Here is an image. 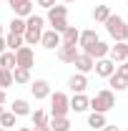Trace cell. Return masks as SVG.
<instances>
[{"instance_id":"cell-1","label":"cell","mask_w":128,"mask_h":131,"mask_svg":"<svg viewBox=\"0 0 128 131\" xmlns=\"http://www.w3.org/2000/svg\"><path fill=\"white\" fill-rule=\"evenodd\" d=\"M103 25H106L108 35H111L116 43H126V40H128V23L121 15H113V13H111V18H108Z\"/></svg>"},{"instance_id":"cell-2","label":"cell","mask_w":128,"mask_h":131,"mask_svg":"<svg viewBox=\"0 0 128 131\" xmlns=\"http://www.w3.org/2000/svg\"><path fill=\"white\" fill-rule=\"evenodd\" d=\"M113 106H116V96L111 88H103L91 98V111H96V114H108Z\"/></svg>"},{"instance_id":"cell-3","label":"cell","mask_w":128,"mask_h":131,"mask_svg":"<svg viewBox=\"0 0 128 131\" xmlns=\"http://www.w3.org/2000/svg\"><path fill=\"white\" fill-rule=\"evenodd\" d=\"M68 111H70V98L65 96L63 91H55V93H50V118L68 116Z\"/></svg>"},{"instance_id":"cell-4","label":"cell","mask_w":128,"mask_h":131,"mask_svg":"<svg viewBox=\"0 0 128 131\" xmlns=\"http://www.w3.org/2000/svg\"><path fill=\"white\" fill-rule=\"evenodd\" d=\"M15 66H20V68H33L35 66V53H33L30 46H23V48L15 50Z\"/></svg>"},{"instance_id":"cell-5","label":"cell","mask_w":128,"mask_h":131,"mask_svg":"<svg viewBox=\"0 0 128 131\" xmlns=\"http://www.w3.org/2000/svg\"><path fill=\"white\" fill-rule=\"evenodd\" d=\"M30 93L35 101H43V98L50 96V83L45 78H38V81H30Z\"/></svg>"},{"instance_id":"cell-6","label":"cell","mask_w":128,"mask_h":131,"mask_svg":"<svg viewBox=\"0 0 128 131\" xmlns=\"http://www.w3.org/2000/svg\"><path fill=\"white\" fill-rule=\"evenodd\" d=\"M8 5H10L13 15H18V18L33 15V3H30V0H8Z\"/></svg>"},{"instance_id":"cell-7","label":"cell","mask_w":128,"mask_h":131,"mask_svg":"<svg viewBox=\"0 0 128 131\" xmlns=\"http://www.w3.org/2000/svg\"><path fill=\"white\" fill-rule=\"evenodd\" d=\"M93 71H96L100 78H108V76H113V73H116V63H113L111 58H98L96 66H93Z\"/></svg>"},{"instance_id":"cell-8","label":"cell","mask_w":128,"mask_h":131,"mask_svg":"<svg viewBox=\"0 0 128 131\" xmlns=\"http://www.w3.org/2000/svg\"><path fill=\"white\" fill-rule=\"evenodd\" d=\"M40 46L48 50H55L58 46H60V33H55L53 28L50 30H43V35H40Z\"/></svg>"},{"instance_id":"cell-9","label":"cell","mask_w":128,"mask_h":131,"mask_svg":"<svg viewBox=\"0 0 128 131\" xmlns=\"http://www.w3.org/2000/svg\"><path fill=\"white\" fill-rule=\"evenodd\" d=\"M73 66L78 68V73H85V76H88V73L93 71V66H96V61H93V58H91L88 53H83V50H80V53H78V58L73 61Z\"/></svg>"},{"instance_id":"cell-10","label":"cell","mask_w":128,"mask_h":131,"mask_svg":"<svg viewBox=\"0 0 128 131\" xmlns=\"http://www.w3.org/2000/svg\"><path fill=\"white\" fill-rule=\"evenodd\" d=\"M58 58H60V61H63V63H73V61H75V58H78V46H65V43H60V46H58Z\"/></svg>"},{"instance_id":"cell-11","label":"cell","mask_w":128,"mask_h":131,"mask_svg":"<svg viewBox=\"0 0 128 131\" xmlns=\"http://www.w3.org/2000/svg\"><path fill=\"white\" fill-rule=\"evenodd\" d=\"M108 58H111L113 63H123V61H128V43H116V46H111Z\"/></svg>"},{"instance_id":"cell-12","label":"cell","mask_w":128,"mask_h":131,"mask_svg":"<svg viewBox=\"0 0 128 131\" xmlns=\"http://www.w3.org/2000/svg\"><path fill=\"white\" fill-rule=\"evenodd\" d=\"M88 108H91V98L85 96V93H73V98H70V111L83 114V111H88Z\"/></svg>"},{"instance_id":"cell-13","label":"cell","mask_w":128,"mask_h":131,"mask_svg":"<svg viewBox=\"0 0 128 131\" xmlns=\"http://www.w3.org/2000/svg\"><path fill=\"white\" fill-rule=\"evenodd\" d=\"M68 86H70L73 93H85V88H88V76H85V73H73L70 81H68Z\"/></svg>"},{"instance_id":"cell-14","label":"cell","mask_w":128,"mask_h":131,"mask_svg":"<svg viewBox=\"0 0 128 131\" xmlns=\"http://www.w3.org/2000/svg\"><path fill=\"white\" fill-rule=\"evenodd\" d=\"M108 50H111V46H108V43H103V40H96L91 48L83 50V53H88L93 61H98V58H108Z\"/></svg>"},{"instance_id":"cell-15","label":"cell","mask_w":128,"mask_h":131,"mask_svg":"<svg viewBox=\"0 0 128 131\" xmlns=\"http://www.w3.org/2000/svg\"><path fill=\"white\" fill-rule=\"evenodd\" d=\"M78 38H80V30L75 25H68L60 33V43H65V46H78Z\"/></svg>"},{"instance_id":"cell-16","label":"cell","mask_w":128,"mask_h":131,"mask_svg":"<svg viewBox=\"0 0 128 131\" xmlns=\"http://www.w3.org/2000/svg\"><path fill=\"white\" fill-rule=\"evenodd\" d=\"M10 111L15 116H30V103H28L25 98H15V101L10 103Z\"/></svg>"},{"instance_id":"cell-17","label":"cell","mask_w":128,"mask_h":131,"mask_svg":"<svg viewBox=\"0 0 128 131\" xmlns=\"http://www.w3.org/2000/svg\"><path fill=\"white\" fill-rule=\"evenodd\" d=\"M13 83H18V86L30 83V68H20V66H15V68H13Z\"/></svg>"},{"instance_id":"cell-18","label":"cell","mask_w":128,"mask_h":131,"mask_svg":"<svg viewBox=\"0 0 128 131\" xmlns=\"http://www.w3.org/2000/svg\"><path fill=\"white\" fill-rule=\"evenodd\" d=\"M96 40H98V33H96V30H80L78 46H80L83 50H88L91 46H93V43H96Z\"/></svg>"},{"instance_id":"cell-19","label":"cell","mask_w":128,"mask_h":131,"mask_svg":"<svg viewBox=\"0 0 128 131\" xmlns=\"http://www.w3.org/2000/svg\"><path fill=\"white\" fill-rule=\"evenodd\" d=\"M50 131H70V118L68 116H58V118H50L48 121Z\"/></svg>"},{"instance_id":"cell-20","label":"cell","mask_w":128,"mask_h":131,"mask_svg":"<svg viewBox=\"0 0 128 131\" xmlns=\"http://www.w3.org/2000/svg\"><path fill=\"white\" fill-rule=\"evenodd\" d=\"M30 121H33V126H48L50 116L43 108H35V111H30Z\"/></svg>"},{"instance_id":"cell-21","label":"cell","mask_w":128,"mask_h":131,"mask_svg":"<svg viewBox=\"0 0 128 131\" xmlns=\"http://www.w3.org/2000/svg\"><path fill=\"white\" fill-rule=\"evenodd\" d=\"M5 46H8V50H13V53H15L18 48H23V46H25V40H23V35L8 33V35H5Z\"/></svg>"},{"instance_id":"cell-22","label":"cell","mask_w":128,"mask_h":131,"mask_svg":"<svg viewBox=\"0 0 128 131\" xmlns=\"http://www.w3.org/2000/svg\"><path fill=\"white\" fill-rule=\"evenodd\" d=\"M108 121H106V114H96V111H91L88 114V126L91 129H103Z\"/></svg>"},{"instance_id":"cell-23","label":"cell","mask_w":128,"mask_h":131,"mask_svg":"<svg viewBox=\"0 0 128 131\" xmlns=\"http://www.w3.org/2000/svg\"><path fill=\"white\" fill-rule=\"evenodd\" d=\"M108 18H111V8L108 5H96L93 8V20L96 23H106Z\"/></svg>"},{"instance_id":"cell-24","label":"cell","mask_w":128,"mask_h":131,"mask_svg":"<svg viewBox=\"0 0 128 131\" xmlns=\"http://www.w3.org/2000/svg\"><path fill=\"white\" fill-rule=\"evenodd\" d=\"M8 28H10V33H15V35H23L25 33V18H18V15H13V20L8 23Z\"/></svg>"},{"instance_id":"cell-25","label":"cell","mask_w":128,"mask_h":131,"mask_svg":"<svg viewBox=\"0 0 128 131\" xmlns=\"http://www.w3.org/2000/svg\"><path fill=\"white\" fill-rule=\"evenodd\" d=\"M0 68H5V71H13V68H15V53H13V50L0 53Z\"/></svg>"},{"instance_id":"cell-26","label":"cell","mask_w":128,"mask_h":131,"mask_svg":"<svg viewBox=\"0 0 128 131\" xmlns=\"http://www.w3.org/2000/svg\"><path fill=\"white\" fill-rule=\"evenodd\" d=\"M40 35H43V30L25 28V33H23V40H25V46H35V43H40Z\"/></svg>"},{"instance_id":"cell-27","label":"cell","mask_w":128,"mask_h":131,"mask_svg":"<svg viewBox=\"0 0 128 131\" xmlns=\"http://www.w3.org/2000/svg\"><path fill=\"white\" fill-rule=\"evenodd\" d=\"M108 83H111V91H126L128 88V81L126 78H121V76H108Z\"/></svg>"},{"instance_id":"cell-28","label":"cell","mask_w":128,"mask_h":131,"mask_svg":"<svg viewBox=\"0 0 128 131\" xmlns=\"http://www.w3.org/2000/svg\"><path fill=\"white\" fill-rule=\"evenodd\" d=\"M15 118H18V116L13 114V111H5V114L0 116V126H3L5 131H8V129H13V126H15Z\"/></svg>"},{"instance_id":"cell-29","label":"cell","mask_w":128,"mask_h":131,"mask_svg":"<svg viewBox=\"0 0 128 131\" xmlns=\"http://www.w3.org/2000/svg\"><path fill=\"white\" fill-rule=\"evenodd\" d=\"M13 86V71H5V68H0V88H10Z\"/></svg>"},{"instance_id":"cell-30","label":"cell","mask_w":128,"mask_h":131,"mask_svg":"<svg viewBox=\"0 0 128 131\" xmlns=\"http://www.w3.org/2000/svg\"><path fill=\"white\" fill-rule=\"evenodd\" d=\"M48 23H50V28L55 33H63L65 28H68V18H50Z\"/></svg>"},{"instance_id":"cell-31","label":"cell","mask_w":128,"mask_h":131,"mask_svg":"<svg viewBox=\"0 0 128 131\" xmlns=\"http://www.w3.org/2000/svg\"><path fill=\"white\" fill-rule=\"evenodd\" d=\"M50 18H68V8L65 5H53L48 10V20Z\"/></svg>"},{"instance_id":"cell-32","label":"cell","mask_w":128,"mask_h":131,"mask_svg":"<svg viewBox=\"0 0 128 131\" xmlns=\"http://www.w3.org/2000/svg\"><path fill=\"white\" fill-rule=\"evenodd\" d=\"M116 76H121V78H126V81H128V61L116 63Z\"/></svg>"},{"instance_id":"cell-33","label":"cell","mask_w":128,"mask_h":131,"mask_svg":"<svg viewBox=\"0 0 128 131\" xmlns=\"http://www.w3.org/2000/svg\"><path fill=\"white\" fill-rule=\"evenodd\" d=\"M38 5H40V8H45V10H50V8L55 5V0H38Z\"/></svg>"},{"instance_id":"cell-34","label":"cell","mask_w":128,"mask_h":131,"mask_svg":"<svg viewBox=\"0 0 128 131\" xmlns=\"http://www.w3.org/2000/svg\"><path fill=\"white\" fill-rule=\"evenodd\" d=\"M5 101H8V93H5V88H0V106H3Z\"/></svg>"},{"instance_id":"cell-35","label":"cell","mask_w":128,"mask_h":131,"mask_svg":"<svg viewBox=\"0 0 128 131\" xmlns=\"http://www.w3.org/2000/svg\"><path fill=\"white\" fill-rule=\"evenodd\" d=\"M100 131H121V129H118V126H111V124H106V126H103Z\"/></svg>"},{"instance_id":"cell-36","label":"cell","mask_w":128,"mask_h":131,"mask_svg":"<svg viewBox=\"0 0 128 131\" xmlns=\"http://www.w3.org/2000/svg\"><path fill=\"white\" fill-rule=\"evenodd\" d=\"M5 50H8V46H5V38L0 35V53H5Z\"/></svg>"},{"instance_id":"cell-37","label":"cell","mask_w":128,"mask_h":131,"mask_svg":"<svg viewBox=\"0 0 128 131\" xmlns=\"http://www.w3.org/2000/svg\"><path fill=\"white\" fill-rule=\"evenodd\" d=\"M33 131H50V126H33Z\"/></svg>"},{"instance_id":"cell-38","label":"cell","mask_w":128,"mask_h":131,"mask_svg":"<svg viewBox=\"0 0 128 131\" xmlns=\"http://www.w3.org/2000/svg\"><path fill=\"white\" fill-rule=\"evenodd\" d=\"M20 131H33V129H30V126H23V129H20Z\"/></svg>"},{"instance_id":"cell-39","label":"cell","mask_w":128,"mask_h":131,"mask_svg":"<svg viewBox=\"0 0 128 131\" xmlns=\"http://www.w3.org/2000/svg\"><path fill=\"white\" fill-rule=\"evenodd\" d=\"M63 3H75V0H63Z\"/></svg>"},{"instance_id":"cell-40","label":"cell","mask_w":128,"mask_h":131,"mask_svg":"<svg viewBox=\"0 0 128 131\" xmlns=\"http://www.w3.org/2000/svg\"><path fill=\"white\" fill-rule=\"evenodd\" d=\"M3 114H5V111H3V106H0V116H3Z\"/></svg>"},{"instance_id":"cell-41","label":"cell","mask_w":128,"mask_h":131,"mask_svg":"<svg viewBox=\"0 0 128 131\" xmlns=\"http://www.w3.org/2000/svg\"><path fill=\"white\" fill-rule=\"evenodd\" d=\"M0 35H3V25H0Z\"/></svg>"},{"instance_id":"cell-42","label":"cell","mask_w":128,"mask_h":131,"mask_svg":"<svg viewBox=\"0 0 128 131\" xmlns=\"http://www.w3.org/2000/svg\"><path fill=\"white\" fill-rule=\"evenodd\" d=\"M0 131H5V129H3V126H0Z\"/></svg>"},{"instance_id":"cell-43","label":"cell","mask_w":128,"mask_h":131,"mask_svg":"<svg viewBox=\"0 0 128 131\" xmlns=\"http://www.w3.org/2000/svg\"><path fill=\"white\" fill-rule=\"evenodd\" d=\"M0 3H3V0H0Z\"/></svg>"},{"instance_id":"cell-44","label":"cell","mask_w":128,"mask_h":131,"mask_svg":"<svg viewBox=\"0 0 128 131\" xmlns=\"http://www.w3.org/2000/svg\"><path fill=\"white\" fill-rule=\"evenodd\" d=\"M126 131H128V129H126Z\"/></svg>"}]
</instances>
